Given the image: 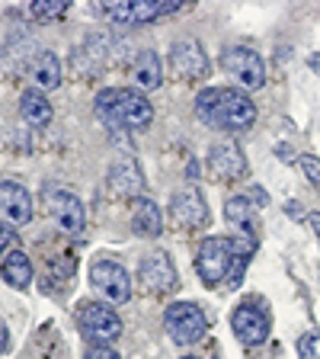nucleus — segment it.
Returning <instances> with one entry per match:
<instances>
[{"mask_svg": "<svg viewBox=\"0 0 320 359\" xmlns=\"http://www.w3.org/2000/svg\"><path fill=\"white\" fill-rule=\"evenodd\" d=\"M77 324H81V330H83L87 340H97V344H106V346L122 334L119 314L112 311V308H106L103 302H87V305H81V311H77Z\"/></svg>", "mask_w": 320, "mask_h": 359, "instance_id": "nucleus-7", "label": "nucleus"}, {"mask_svg": "<svg viewBox=\"0 0 320 359\" xmlns=\"http://www.w3.org/2000/svg\"><path fill=\"white\" fill-rule=\"evenodd\" d=\"M67 10V4L64 0H55V4H32L29 7V13L36 16V20H48V16H58V13H64Z\"/></svg>", "mask_w": 320, "mask_h": 359, "instance_id": "nucleus-24", "label": "nucleus"}, {"mask_svg": "<svg viewBox=\"0 0 320 359\" xmlns=\"http://www.w3.org/2000/svg\"><path fill=\"white\" fill-rule=\"evenodd\" d=\"M29 77L39 90H55L61 83V61L52 52H39L29 61Z\"/></svg>", "mask_w": 320, "mask_h": 359, "instance_id": "nucleus-18", "label": "nucleus"}, {"mask_svg": "<svg viewBox=\"0 0 320 359\" xmlns=\"http://www.w3.org/2000/svg\"><path fill=\"white\" fill-rule=\"evenodd\" d=\"M132 81L138 83L141 90H154L160 87V58H157V52H151V48H144V52L134 55L132 61Z\"/></svg>", "mask_w": 320, "mask_h": 359, "instance_id": "nucleus-19", "label": "nucleus"}, {"mask_svg": "<svg viewBox=\"0 0 320 359\" xmlns=\"http://www.w3.org/2000/svg\"><path fill=\"white\" fill-rule=\"evenodd\" d=\"M253 209H256V205H250V199H246V196H231V199L224 202V218H228V222H231L240 234L253 238V231H256Z\"/></svg>", "mask_w": 320, "mask_h": 359, "instance_id": "nucleus-20", "label": "nucleus"}, {"mask_svg": "<svg viewBox=\"0 0 320 359\" xmlns=\"http://www.w3.org/2000/svg\"><path fill=\"white\" fill-rule=\"evenodd\" d=\"M246 199H250V202H256V209H263V205H266V202H269V196H266V189H260V187H256V189H250V196H246Z\"/></svg>", "mask_w": 320, "mask_h": 359, "instance_id": "nucleus-28", "label": "nucleus"}, {"mask_svg": "<svg viewBox=\"0 0 320 359\" xmlns=\"http://www.w3.org/2000/svg\"><path fill=\"white\" fill-rule=\"evenodd\" d=\"M0 215L10 218L13 224H26L32 218V199L26 187L13 180H0Z\"/></svg>", "mask_w": 320, "mask_h": 359, "instance_id": "nucleus-15", "label": "nucleus"}, {"mask_svg": "<svg viewBox=\"0 0 320 359\" xmlns=\"http://www.w3.org/2000/svg\"><path fill=\"white\" fill-rule=\"evenodd\" d=\"M132 228H134V234H141V238L164 234V215L157 209V202L144 199V196H138V199L132 202Z\"/></svg>", "mask_w": 320, "mask_h": 359, "instance_id": "nucleus-17", "label": "nucleus"}, {"mask_svg": "<svg viewBox=\"0 0 320 359\" xmlns=\"http://www.w3.org/2000/svg\"><path fill=\"white\" fill-rule=\"evenodd\" d=\"M298 167L305 170V177L311 180L314 187H320V157H314V154H301V157H298Z\"/></svg>", "mask_w": 320, "mask_h": 359, "instance_id": "nucleus-25", "label": "nucleus"}, {"mask_svg": "<svg viewBox=\"0 0 320 359\" xmlns=\"http://www.w3.org/2000/svg\"><path fill=\"white\" fill-rule=\"evenodd\" d=\"M170 215L176 224L183 228H202L209 222V205L202 199V193L195 187H186V189H176L170 199Z\"/></svg>", "mask_w": 320, "mask_h": 359, "instance_id": "nucleus-12", "label": "nucleus"}, {"mask_svg": "<svg viewBox=\"0 0 320 359\" xmlns=\"http://www.w3.org/2000/svg\"><path fill=\"white\" fill-rule=\"evenodd\" d=\"M195 116L202 122H209L211 128H228V132H244L256 122V106L250 103L246 93L240 90H224L211 87L199 93L195 100Z\"/></svg>", "mask_w": 320, "mask_h": 359, "instance_id": "nucleus-2", "label": "nucleus"}, {"mask_svg": "<svg viewBox=\"0 0 320 359\" xmlns=\"http://www.w3.org/2000/svg\"><path fill=\"white\" fill-rule=\"evenodd\" d=\"M221 67L246 90H260L263 83H266V65H263V58L253 48H244V45L228 48V52L221 55Z\"/></svg>", "mask_w": 320, "mask_h": 359, "instance_id": "nucleus-8", "label": "nucleus"}, {"mask_svg": "<svg viewBox=\"0 0 320 359\" xmlns=\"http://www.w3.org/2000/svg\"><path fill=\"white\" fill-rule=\"evenodd\" d=\"M20 116L29 126H48L52 122V103L45 100L42 90H26L20 97Z\"/></svg>", "mask_w": 320, "mask_h": 359, "instance_id": "nucleus-21", "label": "nucleus"}, {"mask_svg": "<svg viewBox=\"0 0 320 359\" xmlns=\"http://www.w3.org/2000/svg\"><path fill=\"white\" fill-rule=\"evenodd\" d=\"M0 273H4V279H7L13 289H26V285L32 283L29 257L22 254V250H10V254L4 257V263H0Z\"/></svg>", "mask_w": 320, "mask_h": 359, "instance_id": "nucleus-22", "label": "nucleus"}, {"mask_svg": "<svg viewBox=\"0 0 320 359\" xmlns=\"http://www.w3.org/2000/svg\"><path fill=\"white\" fill-rule=\"evenodd\" d=\"M183 359H199V356H183Z\"/></svg>", "mask_w": 320, "mask_h": 359, "instance_id": "nucleus-31", "label": "nucleus"}, {"mask_svg": "<svg viewBox=\"0 0 320 359\" xmlns=\"http://www.w3.org/2000/svg\"><path fill=\"white\" fill-rule=\"evenodd\" d=\"M167 334L176 340V344H199L205 330H209V318L195 302H173L164 314Z\"/></svg>", "mask_w": 320, "mask_h": 359, "instance_id": "nucleus-4", "label": "nucleus"}, {"mask_svg": "<svg viewBox=\"0 0 320 359\" xmlns=\"http://www.w3.org/2000/svg\"><path fill=\"white\" fill-rule=\"evenodd\" d=\"M90 283H93V289H97L103 299L116 302V305L128 302V295H132L128 273L112 260H93V266H90Z\"/></svg>", "mask_w": 320, "mask_h": 359, "instance_id": "nucleus-9", "label": "nucleus"}, {"mask_svg": "<svg viewBox=\"0 0 320 359\" xmlns=\"http://www.w3.org/2000/svg\"><path fill=\"white\" fill-rule=\"evenodd\" d=\"M97 116L112 132H132V128H148L154 119V106L138 90L112 87L97 97Z\"/></svg>", "mask_w": 320, "mask_h": 359, "instance_id": "nucleus-3", "label": "nucleus"}, {"mask_svg": "<svg viewBox=\"0 0 320 359\" xmlns=\"http://www.w3.org/2000/svg\"><path fill=\"white\" fill-rule=\"evenodd\" d=\"M87 359H122V356L112 350V346H106V344H93L87 350Z\"/></svg>", "mask_w": 320, "mask_h": 359, "instance_id": "nucleus-26", "label": "nucleus"}, {"mask_svg": "<svg viewBox=\"0 0 320 359\" xmlns=\"http://www.w3.org/2000/svg\"><path fill=\"white\" fill-rule=\"evenodd\" d=\"M13 241H16V234L10 231L7 224H0V257H7V250L13 247Z\"/></svg>", "mask_w": 320, "mask_h": 359, "instance_id": "nucleus-27", "label": "nucleus"}, {"mask_svg": "<svg viewBox=\"0 0 320 359\" xmlns=\"http://www.w3.org/2000/svg\"><path fill=\"white\" fill-rule=\"evenodd\" d=\"M109 183L119 196H128V199L138 196L144 189V173H141V167H138V161H134L132 154H122L109 170Z\"/></svg>", "mask_w": 320, "mask_h": 359, "instance_id": "nucleus-16", "label": "nucleus"}, {"mask_svg": "<svg viewBox=\"0 0 320 359\" xmlns=\"http://www.w3.org/2000/svg\"><path fill=\"white\" fill-rule=\"evenodd\" d=\"M170 67L183 81H199V77L209 74V55L202 52V45L195 39H183V42L173 45Z\"/></svg>", "mask_w": 320, "mask_h": 359, "instance_id": "nucleus-10", "label": "nucleus"}, {"mask_svg": "<svg viewBox=\"0 0 320 359\" xmlns=\"http://www.w3.org/2000/svg\"><path fill=\"white\" fill-rule=\"evenodd\" d=\"M48 215L55 218L64 234H81L83 231V205L74 193L67 189H52L48 193Z\"/></svg>", "mask_w": 320, "mask_h": 359, "instance_id": "nucleus-13", "label": "nucleus"}, {"mask_svg": "<svg viewBox=\"0 0 320 359\" xmlns=\"http://www.w3.org/2000/svg\"><path fill=\"white\" fill-rule=\"evenodd\" d=\"M138 279H141V285L148 292L164 295V292H170L173 285H176V266H173V260L164 254V250H157V254H148L141 260Z\"/></svg>", "mask_w": 320, "mask_h": 359, "instance_id": "nucleus-11", "label": "nucleus"}, {"mask_svg": "<svg viewBox=\"0 0 320 359\" xmlns=\"http://www.w3.org/2000/svg\"><path fill=\"white\" fill-rule=\"evenodd\" d=\"M209 170L218 180H240L246 173L244 151L237 142H215L209 151Z\"/></svg>", "mask_w": 320, "mask_h": 359, "instance_id": "nucleus-14", "label": "nucleus"}, {"mask_svg": "<svg viewBox=\"0 0 320 359\" xmlns=\"http://www.w3.org/2000/svg\"><path fill=\"white\" fill-rule=\"evenodd\" d=\"M231 327L237 334V340L244 346H260L266 344L269 327H272V318H269L266 305L256 299H246L237 305V311L231 314Z\"/></svg>", "mask_w": 320, "mask_h": 359, "instance_id": "nucleus-5", "label": "nucleus"}, {"mask_svg": "<svg viewBox=\"0 0 320 359\" xmlns=\"http://www.w3.org/2000/svg\"><path fill=\"white\" fill-rule=\"evenodd\" d=\"M179 0H132V4H103V16L119 26H144L157 16L176 13Z\"/></svg>", "mask_w": 320, "mask_h": 359, "instance_id": "nucleus-6", "label": "nucleus"}, {"mask_svg": "<svg viewBox=\"0 0 320 359\" xmlns=\"http://www.w3.org/2000/svg\"><path fill=\"white\" fill-rule=\"evenodd\" d=\"M256 250V238L234 234V238H205L195 250V273L205 285H237L246 263Z\"/></svg>", "mask_w": 320, "mask_h": 359, "instance_id": "nucleus-1", "label": "nucleus"}, {"mask_svg": "<svg viewBox=\"0 0 320 359\" xmlns=\"http://www.w3.org/2000/svg\"><path fill=\"white\" fill-rule=\"evenodd\" d=\"M7 346H10V330H7V324L0 321V356L7 353Z\"/></svg>", "mask_w": 320, "mask_h": 359, "instance_id": "nucleus-29", "label": "nucleus"}, {"mask_svg": "<svg viewBox=\"0 0 320 359\" xmlns=\"http://www.w3.org/2000/svg\"><path fill=\"white\" fill-rule=\"evenodd\" d=\"M298 356L301 359H320V330H307V334H301Z\"/></svg>", "mask_w": 320, "mask_h": 359, "instance_id": "nucleus-23", "label": "nucleus"}, {"mask_svg": "<svg viewBox=\"0 0 320 359\" xmlns=\"http://www.w3.org/2000/svg\"><path fill=\"white\" fill-rule=\"evenodd\" d=\"M307 224H311L314 231H317V238H320V212H311V215H307Z\"/></svg>", "mask_w": 320, "mask_h": 359, "instance_id": "nucleus-30", "label": "nucleus"}]
</instances>
